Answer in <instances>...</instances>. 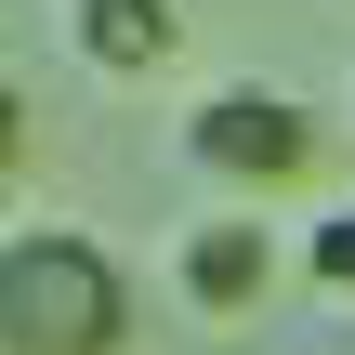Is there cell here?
Masks as SVG:
<instances>
[{
  "label": "cell",
  "mask_w": 355,
  "mask_h": 355,
  "mask_svg": "<svg viewBox=\"0 0 355 355\" xmlns=\"http://www.w3.org/2000/svg\"><path fill=\"white\" fill-rule=\"evenodd\" d=\"M66 40H79V66H105V79H158V66L184 53V0H66Z\"/></svg>",
  "instance_id": "cell-4"
},
{
  "label": "cell",
  "mask_w": 355,
  "mask_h": 355,
  "mask_svg": "<svg viewBox=\"0 0 355 355\" xmlns=\"http://www.w3.org/2000/svg\"><path fill=\"white\" fill-rule=\"evenodd\" d=\"M184 158L211 171V184H250V198H277V184H316L329 171V119L303 105V92H211L198 119H184Z\"/></svg>",
  "instance_id": "cell-2"
},
{
  "label": "cell",
  "mask_w": 355,
  "mask_h": 355,
  "mask_svg": "<svg viewBox=\"0 0 355 355\" xmlns=\"http://www.w3.org/2000/svg\"><path fill=\"white\" fill-rule=\"evenodd\" d=\"M303 263H316V290H343V303H355V211H329V224L303 237Z\"/></svg>",
  "instance_id": "cell-5"
},
{
  "label": "cell",
  "mask_w": 355,
  "mask_h": 355,
  "mask_svg": "<svg viewBox=\"0 0 355 355\" xmlns=\"http://www.w3.org/2000/svg\"><path fill=\"white\" fill-rule=\"evenodd\" d=\"M171 290H184L198 316H250V303L277 290V237H263L250 211H224V224H198V237L171 250Z\"/></svg>",
  "instance_id": "cell-3"
},
{
  "label": "cell",
  "mask_w": 355,
  "mask_h": 355,
  "mask_svg": "<svg viewBox=\"0 0 355 355\" xmlns=\"http://www.w3.org/2000/svg\"><path fill=\"white\" fill-rule=\"evenodd\" d=\"M0 355H132V277L105 237L26 224L0 250Z\"/></svg>",
  "instance_id": "cell-1"
}]
</instances>
